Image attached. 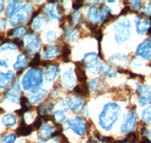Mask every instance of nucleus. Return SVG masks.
<instances>
[{
    "label": "nucleus",
    "instance_id": "f257e3e1",
    "mask_svg": "<svg viewBox=\"0 0 151 143\" xmlns=\"http://www.w3.org/2000/svg\"><path fill=\"white\" fill-rule=\"evenodd\" d=\"M121 108L115 102H108L104 106L103 111L99 114V125L106 131H110L118 120Z\"/></svg>",
    "mask_w": 151,
    "mask_h": 143
},
{
    "label": "nucleus",
    "instance_id": "f03ea898",
    "mask_svg": "<svg viewBox=\"0 0 151 143\" xmlns=\"http://www.w3.org/2000/svg\"><path fill=\"white\" fill-rule=\"evenodd\" d=\"M43 82V72L41 69L33 68L28 70L22 79V87L25 90L39 88Z\"/></svg>",
    "mask_w": 151,
    "mask_h": 143
},
{
    "label": "nucleus",
    "instance_id": "7ed1b4c3",
    "mask_svg": "<svg viewBox=\"0 0 151 143\" xmlns=\"http://www.w3.org/2000/svg\"><path fill=\"white\" fill-rule=\"evenodd\" d=\"M115 32V41L117 43H122L130 39L131 23L129 19L122 18L117 21L114 26Z\"/></svg>",
    "mask_w": 151,
    "mask_h": 143
},
{
    "label": "nucleus",
    "instance_id": "20e7f679",
    "mask_svg": "<svg viewBox=\"0 0 151 143\" xmlns=\"http://www.w3.org/2000/svg\"><path fill=\"white\" fill-rule=\"evenodd\" d=\"M32 11L33 7L29 3L21 6L11 15L9 19L10 24L12 26H17L21 23L25 22L30 15Z\"/></svg>",
    "mask_w": 151,
    "mask_h": 143
},
{
    "label": "nucleus",
    "instance_id": "39448f33",
    "mask_svg": "<svg viewBox=\"0 0 151 143\" xmlns=\"http://www.w3.org/2000/svg\"><path fill=\"white\" fill-rule=\"evenodd\" d=\"M24 45L25 50L31 54H37L41 49V42L35 34L27 35L24 39Z\"/></svg>",
    "mask_w": 151,
    "mask_h": 143
},
{
    "label": "nucleus",
    "instance_id": "423d86ee",
    "mask_svg": "<svg viewBox=\"0 0 151 143\" xmlns=\"http://www.w3.org/2000/svg\"><path fill=\"white\" fill-rule=\"evenodd\" d=\"M68 127L71 129L76 134L79 136H84L86 134V125L83 120L80 117L70 119L67 121Z\"/></svg>",
    "mask_w": 151,
    "mask_h": 143
},
{
    "label": "nucleus",
    "instance_id": "0eeeda50",
    "mask_svg": "<svg viewBox=\"0 0 151 143\" xmlns=\"http://www.w3.org/2000/svg\"><path fill=\"white\" fill-rule=\"evenodd\" d=\"M136 126V116L134 113L128 112L123 115V123L121 125V132L126 134L132 132Z\"/></svg>",
    "mask_w": 151,
    "mask_h": 143
},
{
    "label": "nucleus",
    "instance_id": "6e6552de",
    "mask_svg": "<svg viewBox=\"0 0 151 143\" xmlns=\"http://www.w3.org/2000/svg\"><path fill=\"white\" fill-rule=\"evenodd\" d=\"M81 63L85 68L89 70L90 72H91V70L96 72L98 69V54L94 52L86 54Z\"/></svg>",
    "mask_w": 151,
    "mask_h": 143
},
{
    "label": "nucleus",
    "instance_id": "1a4fd4ad",
    "mask_svg": "<svg viewBox=\"0 0 151 143\" xmlns=\"http://www.w3.org/2000/svg\"><path fill=\"white\" fill-rule=\"evenodd\" d=\"M136 54L147 60H151V37L138 45Z\"/></svg>",
    "mask_w": 151,
    "mask_h": 143
},
{
    "label": "nucleus",
    "instance_id": "9d476101",
    "mask_svg": "<svg viewBox=\"0 0 151 143\" xmlns=\"http://www.w3.org/2000/svg\"><path fill=\"white\" fill-rule=\"evenodd\" d=\"M67 106L73 112H76L83 107L84 101L78 94H70L67 97Z\"/></svg>",
    "mask_w": 151,
    "mask_h": 143
},
{
    "label": "nucleus",
    "instance_id": "9b49d317",
    "mask_svg": "<svg viewBox=\"0 0 151 143\" xmlns=\"http://www.w3.org/2000/svg\"><path fill=\"white\" fill-rule=\"evenodd\" d=\"M76 79L72 68L66 70L61 75V84L65 89H71L74 87Z\"/></svg>",
    "mask_w": 151,
    "mask_h": 143
},
{
    "label": "nucleus",
    "instance_id": "f8f14e48",
    "mask_svg": "<svg viewBox=\"0 0 151 143\" xmlns=\"http://www.w3.org/2000/svg\"><path fill=\"white\" fill-rule=\"evenodd\" d=\"M47 94H48V90H45V89L39 87V88L32 90L30 94H29V99H28L29 103L32 104V105L39 103L42 99H45Z\"/></svg>",
    "mask_w": 151,
    "mask_h": 143
},
{
    "label": "nucleus",
    "instance_id": "ddd939ff",
    "mask_svg": "<svg viewBox=\"0 0 151 143\" xmlns=\"http://www.w3.org/2000/svg\"><path fill=\"white\" fill-rule=\"evenodd\" d=\"M151 26V24L150 21L144 18H138L135 20V27L136 32L139 36L145 35L148 32Z\"/></svg>",
    "mask_w": 151,
    "mask_h": 143
},
{
    "label": "nucleus",
    "instance_id": "4468645a",
    "mask_svg": "<svg viewBox=\"0 0 151 143\" xmlns=\"http://www.w3.org/2000/svg\"><path fill=\"white\" fill-rule=\"evenodd\" d=\"M109 62L111 64L118 67H124L127 65L129 58L127 56L121 54H115L109 58Z\"/></svg>",
    "mask_w": 151,
    "mask_h": 143
},
{
    "label": "nucleus",
    "instance_id": "2eb2a0df",
    "mask_svg": "<svg viewBox=\"0 0 151 143\" xmlns=\"http://www.w3.org/2000/svg\"><path fill=\"white\" fill-rule=\"evenodd\" d=\"M14 73L12 70H9L6 73L0 72V88L6 89L12 83L14 79Z\"/></svg>",
    "mask_w": 151,
    "mask_h": 143
},
{
    "label": "nucleus",
    "instance_id": "dca6fc26",
    "mask_svg": "<svg viewBox=\"0 0 151 143\" xmlns=\"http://www.w3.org/2000/svg\"><path fill=\"white\" fill-rule=\"evenodd\" d=\"M60 54V47L58 45L45 47L43 52V57L47 59H53L58 56Z\"/></svg>",
    "mask_w": 151,
    "mask_h": 143
},
{
    "label": "nucleus",
    "instance_id": "f3484780",
    "mask_svg": "<svg viewBox=\"0 0 151 143\" xmlns=\"http://www.w3.org/2000/svg\"><path fill=\"white\" fill-rule=\"evenodd\" d=\"M44 11L52 19H57V20L60 19V15L58 13L57 5H55V4L50 3L45 5L44 7Z\"/></svg>",
    "mask_w": 151,
    "mask_h": 143
},
{
    "label": "nucleus",
    "instance_id": "a211bd4d",
    "mask_svg": "<svg viewBox=\"0 0 151 143\" xmlns=\"http://www.w3.org/2000/svg\"><path fill=\"white\" fill-rule=\"evenodd\" d=\"M27 58L25 54L21 53L17 56V60L13 65V68L15 71H19V70H22L27 66Z\"/></svg>",
    "mask_w": 151,
    "mask_h": 143
},
{
    "label": "nucleus",
    "instance_id": "6ab92c4d",
    "mask_svg": "<svg viewBox=\"0 0 151 143\" xmlns=\"http://www.w3.org/2000/svg\"><path fill=\"white\" fill-rule=\"evenodd\" d=\"M74 71H75L76 76L79 82H86L87 77H86V70H85L84 66H83L82 63H80V62L76 63V68Z\"/></svg>",
    "mask_w": 151,
    "mask_h": 143
},
{
    "label": "nucleus",
    "instance_id": "aec40b11",
    "mask_svg": "<svg viewBox=\"0 0 151 143\" xmlns=\"http://www.w3.org/2000/svg\"><path fill=\"white\" fill-rule=\"evenodd\" d=\"M58 68L55 65H49L46 69L45 73V79L47 82H52L56 79L58 75Z\"/></svg>",
    "mask_w": 151,
    "mask_h": 143
},
{
    "label": "nucleus",
    "instance_id": "412c9836",
    "mask_svg": "<svg viewBox=\"0 0 151 143\" xmlns=\"http://www.w3.org/2000/svg\"><path fill=\"white\" fill-rule=\"evenodd\" d=\"M87 18L89 21V23L94 24L95 22H98L99 20V13H98V9L97 6H91L88 11Z\"/></svg>",
    "mask_w": 151,
    "mask_h": 143
},
{
    "label": "nucleus",
    "instance_id": "4be33fe9",
    "mask_svg": "<svg viewBox=\"0 0 151 143\" xmlns=\"http://www.w3.org/2000/svg\"><path fill=\"white\" fill-rule=\"evenodd\" d=\"M74 91L76 94H78L80 97H89V91H88V87L86 82H80L79 84L76 86L74 88Z\"/></svg>",
    "mask_w": 151,
    "mask_h": 143
},
{
    "label": "nucleus",
    "instance_id": "5701e85b",
    "mask_svg": "<svg viewBox=\"0 0 151 143\" xmlns=\"http://www.w3.org/2000/svg\"><path fill=\"white\" fill-rule=\"evenodd\" d=\"M2 122L5 126L14 127L17 124V117L15 114H12V113L5 114L2 117Z\"/></svg>",
    "mask_w": 151,
    "mask_h": 143
},
{
    "label": "nucleus",
    "instance_id": "b1692460",
    "mask_svg": "<svg viewBox=\"0 0 151 143\" xmlns=\"http://www.w3.org/2000/svg\"><path fill=\"white\" fill-rule=\"evenodd\" d=\"M99 70L101 72H103L104 75H107L110 78H116V72L114 71L108 64L104 63H101L99 65L98 67Z\"/></svg>",
    "mask_w": 151,
    "mask_h": 143
},
{
    "label": "nucleus",
    "instance_id": "393cba45",
    "mask_svg": "<svg viewBox=\"0 0 151 143\" xmlns=\"http://www.w3.org/2000/svg\"><path fill=\"white\" fill-rule=\"evenodd\" d=\"M54 133L53 128L48 125V124H42L40 127V136L43 139L48 138L49 136H52Z\"/></svg>",
    "mask_w": 151,
    "mask_h": 143
},
{
    "label": "nucleus",
    "instance_id": "a878e982",
    "mask_svg": "<svg viewBox=\"0 0 151 143\" xmlns=\"http://www.w3.org/2000/svg\"><path fill=\"white\" fill-rule=\"evenodd\" d=\"M33 129V127L32 125L27 126V125H26V124H25V122L24 121V120H23L22 122H21V126H20V127H19L18 129H17V134L20 135V136H28V135H29L32 133Z\"/></svg>",
    "mask_w": 151,
    "mask_h": 143
},
{
    "label": "nucleus",
    "instance_id": "bb28decb",
    "mask_svg": "<svg viewBox=\"0 0 151 143\" xmlns=\"http://www.w3.org/2000/svg\"><path fill=\"white\" fill-rule=\"evenodd\" d=\"M21 2H22L21 1H11V2H9V3L8 4L7 8H6V14L10 17L11 15L17 9L21 7L20 5H21Z\"/></svg>",
    "mask_w": 151,
    "mask_h": 143
},
{
    "label": "nucleus",
    "instance_id": "cd10ccee",
    "mask_svg": "<svg viewBox=\"0 0 151 143\" xmlns=\"http://www.w3.org/2000/svg\"><path fill=\"white\" fill-rule=\"evenodd\" d=\"M137 93L138 94H142L144 97H150L151 98V85L142 86L139 84H137Z\"/></svg>",
    "mask_w": 151,
    "mask_h": 143
},
{
    "label": "nucleus",
    "instance_id": "c85d7f7f",
    "mask_svg": "<svg viewBox=\"0 0 151 143\" xmlns=\"http://www.w3.org/2000/svg\"><path fill=\"white\" fill-rule=\"evenodd\" d=\"M45 21V17H36L34 19H33V24L31 25L32 29L34 30H38L40 29L42 25L43 24L44 21Z\"/></svg>",
    "mask_w": 151,
    "mask_h": 143
},
{
    "label": "nucleus",
    "instance_id": "c756f323",
    "mask_svg": "<svg viewBox=\"0 0 151 143\" xmlns=\"http://www.w3.org/2000/svg\"><path fill=\"white\" fill-rule=\"evenodd\" d=\"M5 97L8 100L11 101L12 102L15 104H18L20 102V100H21V99L19 98L18 95L17 94H15V93L13 92V91H12V90H9L5 94Z\"/></svg>",
    "mask_w": 151,
    "mask_h": 143
},
{
    "label": "nucleus",
    "instance_id": "7c9ffc66",
    "mask_svg": "<svg viewBox=\"0 0 151 143\" xmlns=\"http://www.w3.org/2000/svg\"><path fill=\"white\" fill-rule=\"evenodd\" d=\"M70 54H71V50L70 48H69L68 45H67V44L64 45L63 49H62V55H61L63 61L65 62V63H68V62L70 61V60H69V56H70Z\"/></svg>",
    "mask_w": 151,
    "mask_h": 143
},
{
    "label": "nucleus",
    "instance_id": "2f4dec72",
    "mask_svg": "<svg viewBox=\"0 0 151 143\" xmlns=\"http://www.w3.org/2000/svg\"><path fill=\"white\" fill-rule=\"evenodd\" d=\"M54 117L55 119L57 120L60 123H63L66 119V115L65 113L63 110H57L54 112Z\"/></svg>",
    "mask_w": 151,
    "mask_h": 143
},
{
    "label": "nucleus",
    "instance_id": "473e14b6",
    "mask_svg": "<svg viewBox=\"0 0 151 143\" xmlns=\"http://www.w3.org/2000/svg\"><path fill=\"white\" fill-rule=\"evenodd\" d=\"M142 119L147 123H151V106L147 108L141 114Z\"/></svg>",
    "mask_w": 151,
    "mask_h": 143
},
{
    "label": "nucleus",
    "instance_id": "72a5a7b5",
    "mask_svg": "<svg viewBox=\"0 0 151 143\" xmlns=\"http://www.w3.org/2000/svg\"><path fill=\"white\" fill-rule=\"evenodd\" d=\"M17 46L14 43H5V44H2V46H0V52L2 51H6L11 50V51H15L17 49Z\"/></svg>",
    "mask_w": 151,
    "mask_h": 143
},
{
    "label": "nucleus",
    "instance_id": "f704fd0d",
    "mask_svg": "<svg viewBox=\"0 0 151 143\" xmlns=\"http://www.w3.org/2000/svg\"><path fill=\"white\" fill-rule=\"evenodd\" d=\"M138 141V137H137V134L134 132H131L128 134L126 136V138L124 140V142H129V143H137Z\"/></svg>",
    "mask_w": 151,
    "mask_h": 143
},
{
    "label": "nucleus",
    "instance_id": "c9c22d12",
    "mask_svg": "<svg viewBox=\"0 0 151 143\" xmlns=\"http://www.w3.org/2000/svg\"><path fill=\"white\" fill-rule=\"evenodd\" d=\"M46 40L48 43L52 44L57 40V33L54 30H49L46 32Z\"/></svg>",
    "mask_w": 151,
    "mask_h": 143
},
{
    "label": "nucleus",
    "instance_id": "e433bc0d",
    "mask_svg": "<svg viewBox=\"0 0 151 143\" xmlns=\"http://www.w3.org/2000/svg\"><path fill=\"white\" fill-rule=\"evenodd\" d=\"M16 135L14 133H10L7 136H4L1 139V143H14L16 140Z\"/></svg>",
    "mask_w": 151,
    "mask_h": 143
},
{
    "label": "nucleus",
    "instance_id": "4c0bfd02",
    "mask_svg": "<svg viewBox=\"0 0 151 143\" xmlns=\"http://www.w3.org/2000/svg\"><path fill=\"white\" fill-rule=\"evenodd\" d=\"M26 32H27L26 26H20V27L14 29L13 36H14V37H21V36H24V35L26 33Z\"/></svg>",
    "mask_w": 151,
    "mask_h": 143
},
{
    "label": "nucleus",
    "instance_id": "58836bf2",
    "mask_svg": "<svg viewBox=\"0 0 151 143\" xmlns=\"http://www.w3.org/2000/svg\"><path fill=\"white\" fill-rule=\"evenodd\" d=\"M138 102H139V105L141 106H147V105H150V104H151V98H150V97H144V96H141V97L139 98Z\"/></svg>",
    "mask_w": 151,
    "mask_h": 143
},
{
    "label": "nucleus",
    "instance_id": "ea45409f",
    "mask_svg": "<svg viewBox=\"0 0 151 143\" xmlns=\"http://www.w3.org/2000/svg\"><path fill=\"white\" fill-rule=\"evenodd\" d=\"M41 63V61H40V54H36V56H34L33 60H31V62L29 63V66L33 67V68H36L37 66Z\"/></svg>",
    "mask_w": 151,
    "mask_h": 143
},
{
    "label": "nucleus",
    "instance_id": "a19ab883",
    "mask_svg": "<svg viewBox=\"0 0 151 143\" xmlns=\"http://www.w3.org/2000/svg\"><path fill=\"white\" fill-rule=\"evenodd\" d=\"M73 21H75L76 23H80L81 19H82V14L79 11H76L72 16Z\"/></svg>",
    "mask_w": 151,
    "mask_h": 143
},
{
    "label": "nucleus",
    "instance_id": "79ce46f5",
    "mask_svg": "<svg viewBox=\"0 0 151 143\" xmlns=\"http://www.w3.org/2000/svg\"><path fill=\"white\" fill-rule=\"evenodd\" d=\"M32 126H33V129H40L42 126L41 117H38V118L36 119V121H34V123L32 124Z\"/></svg>",
    "mask_w": 151,
    "mask_h": 143
},
{
    "label": "nucleus",
    "instance_id": "37998d69",
    "mask_svg": "<svg viewBox=\"0 0 151 143\" xmlns=\"http://www.w3.org/2000/svg\"><path fill=\"white\" fill-rule=\"evenodd\" d=\"M83 5V2H82V1H75V2H73V8L74 10L78 11Z\"/></svg>",
    "mask_w": 151,
    "mask_h": 143
},
{
    "label": "nucleus",
    "instance_id": "c03bdc74",
    "mask_svg": "<svg viewBox=\"0 0 151 143\" xmlns=\"http://www.w3.org/2000/svg\"><path fill=\"white\" fill-rule=\"evenodd\" d=\"M130 3L134 9H139L141 6V2L140 1H131Z\"/></svg>",
    "mask_w": 151,
    "mask_h": 143
},
{
    "label": "nucleus",
    "instance_id": "a18cd8bd",
    "mask_svg": "<svg viewBox=\"0 0 151 143\" xmlns=\"http://www.w3.org/2000/svg\"><path fill=\"white\" fill-rule=\"evenodd\" d=\"M144 11L148 15L151 16V3H149L146 7L144 9Z\"/></svg>",
    "mask_w": 151,
    "mask_h": 143
},
{
    "label": "nucleus",
    "instance_id": "49530a36",
    "mask_svg": "<svg viewBox=\"0 0 151 143\" xmlns=\"http://www.w3.org/2000/svg\"><path fill=\"white\" fill-rule=\"evenodd\" d=\"M57 8H58V13L60 15H61L62 14H64V9L63 8L62 5L59 4V5H57Z\"/></svg>",
    "mask_w": 151,
    "mask_h": 143
},
{
    "label": "nucleus",
    "instance_id": "de8ad7c7",
    "mask_svg": "<svg viewBox=\"0 0 151 143\" xmlns=\"http://www.w3.org/2000/svg\"><path fill=\"white\" fill-rule=\"evenodd\" d=\"M6 28V21L4 19H1L0 20V29H5Z\"/></svg>",
    "mask_w": 151,
    "mask_h": 143
},
{
    "label": "nucleus",
    "instance_id": "09e8293b",
    "mask_svg": "<svg viewBox=\"0 0 151 143\" xmlns=\"http://www.w3.org/2000/svg\"><path fill=\"white\" fill-rule=\"evenodd\" d=\"M129 10H130V9H129V7L126 6V7H125L123 9H122V11H121L120 14H122V15H124V14H126L129 11Z\"/></svg>",
    "mask_w": 151,
    "mask_h": 143
},
{
    "label": "nucleus",
    "instance_id": "8fccbe9b",
    "mask_svg": "<svg viewBox=\"0 0 151 143\" xmlns=\"http://www.w3.org/2000/svg\"><path fill=\"white\" fill-rule=\"evenodd\" d=\"M0 66L2 67H5V68H7L8 67V64L7 63L3 60H0Z\"/></svg>",
    "mask_w": 151,
    "mask_h": 143
},
{
    "label": "nucleus",
    "instance_id": "3c124183",
    "mask_svg": "<svg viewBox=\"0 0 151 143\" xmlns=\"http://www.w3.org/2000/svg\"><path fill=\"white\" fill-rule=\"evenodd\" d=\"M4 9V4L2 2H0V14L2 13Z\"/></svg>",
    "mask_w": 151,
    "mask_h": 143
},
{
    "label": "nucleus",
    "instance_id": "603ef678",
    "mask_svg": "<svg viewBox=\"0 0 151 143\" xmlns=\"http://www.w3.org/2000/svg\"><path fill=\"white\" fill-rule=\"evenodd\" d=\"M141 143H151V142L148 139H144Z\"/></svg>",
    "mask_w": 151,
    "mask_h": 143
},
{
    "label": "nucleus",
    "instance_id": "864d4df0",
    "mask_svg": "<svg viewBox=\"0 0 151 143\" xmlns=\"http://www.w3.org/2000/svg\"><path fill=\"white\" fill-rule=\"evenodd\" d=\"M4 112V110L2 109V108H0V114H2V113Z\"/></svg>",
    "mask_w": 151,
    "mask_h": 143
},
{
    "label": "nucleus",
    "instance_id": "5fc2aeb1",
    "mask_svg": "<svg viewBox=\"0 0 151 143\" xmlns=\"http://www.w3.org/2000/svg\"><path fill=\"white\" fill-rule=\"evenodd\" d=\"M149 136L150 137V139H151V129L150 130V132H149Z\"/></svg>",
    "mask_w": 151,
    "mask_h": 143
},
{
    "label": "nucleus",
    "instance_id": "6e6d98bb",
    "mask_svg": "<svg viewBox=\"0 0 151 143\" xmlns=\"http://www.w3.org/2000/svg\"><path fill=\"white\" fill-rule=\"evenodd\" d=\"M109 3H112V2H114V1H108Z\"/></svg>",
    "mask_w": 151,
    "mask_h": 143
}]
</instances>
